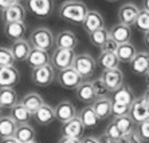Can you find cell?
<instances>
[{"label": "cell", "mask_w": 149, "mask_h": 143, "mask_svg": "<svg viewBox=\"0 0 149 143\" xmlns=\"http://www.w3.org/2000/svg\"><path fill=\"white\" fill-rule=\"evenodd\" d=\"M89 8L79 0H66L59 7V16L73 24H83Z\"/></svg>", "instance_id": "cell-1"}, {"label": "cell", "mask_w": 149, "mask_h": 143, "mask_svg": "<svg viewBox=\"0 0 149 143\" xmlns=\"http://www.w3.org/2000/svg\"><path fill=\"white\" fill-rule=\"evenodd\" d=\"M28 42L32 48H40L49 51L55 44V36L51 32V30H49L47 27H38L32 30L30 38H28Z\"/></svg>", "instance_id": "cell-2"}, {"label": "cell", "mask_w": 149, "mask_h": 143, "mask_svg": "<svg viewBox=\"0 0 149 143\" xmlns=\"http://www.w3.org/2000/svg\"><path fill=\"white\" fill-rule=\"evenodd\" d=\"M73 68L83 79H89V78L93 76L94 71L97 68V60L87 52L78 54L75 56V60H74Z\"/></svg>", "instance_id": "cell-3"}, {"label": "cell", "mask_w": 149, "mask_h": 143, "mask_svg": "<svg viewBox=\"0 0 149 143\" xmlns=\"http://www.w3.org/2000/svg\"><path fill=\"white\" fill-rule=\"evenodd\" d=\"M75 52L73 50H63L55 48L51 55V64L58 71H63L67 68H71L75 60Z\"/></svg>", "instance_id": "cell-4"}, {"label": "cell", "mask_w": 149, "mask_h": 143, "mask_svg": "<svg viewBox=\"0 0 149 143\" xmlns=\"http://www.w3.org/2000/svg\"><path fill=\"white\" fill-rule=\"evenodd\" d=\"M54 79H55V68L52 67V64L34 68L31 71V80L38 87H47L54 82Z\"/></svg>", "instance_id": "cell-5"}, {"label": "cell", "mask_w": 149, "mask_h": 143, "mask_svg": "<svg viewBox=\"0 0 149 143\" xmlns=\"http://www.w3.org/2000/svg\"><path fill=\"white\" fill-rule=\"evenodd\" d=\"M27 7L34 16L46 19L54 11V0H27Z\"/></svg>", "instance_id": "cell-6"}, {"label": "cell", "mask_w": 149, "mask_h": 143, "mask_svg": "<svg viewBox=\"0 0 149 143\" xmlns=\"http://www.w3.org/2000/svg\"><path fill=\"white\" fill-rule=\"evenodd\" d=\"M83 80L85 79L74 70L73 67L67 68V70L59 71L58 74V83L66 90H77Z\"/></svg>", "instance_id": "cell-7"}, {"label": "cell", "mask_w": 149, "mask_h": 143, "mask_svg": "<svg viewBox=\"0 0 149 143\" xmlns=\"http://www.w3.org/2000/svg\"><path fill=\"white\" fill-rule=\"evenodd\" d=\"M140 11L141 10L134 3H125L118 10V23L128 25V27L134 25Z\"/></svg>", "instance_id": "cell-8"}, {"label": "cell", "mask_w": 149, "mask_h": 143, "mask_svg": "<svg viewBox=\"0 0 149 143\" xmlns=\"http://www.w3.org/2000/svg\"><path fill=\"white\" fill-rule=\"evenodd\" d=\"M129 116L133 119V122L136 124L145 122L149 119V106L146 104V102L144 100V98H136V100L130 106V112Z\"/></svg>", "instance_id": "cell-9"}, {"label": "cell", "mask_w": 149, "mask_h": 143, "mask_svg": "<svg viewBox=\"0 0 149 143\" xmlns=\"http://www.w3.org/2000/svg\"><path fill=\"white\" fill-rule=\"evenodd\" d=\"M101 78L104 79L105 84L108 86L110 92H116L118 88L124 86V74L120 68H113V70H104Z\"/></svg>", "instance_id": "cell-10"}, {"label": "cell", "mask_w": 149, "mask_h": 143, "mask_svg": "<svg viewBox=\"0 0 149 143\" xmlns=\"http://www.w3.org/2000/svg\"><path fill=\"white\" fill-rule=\"evenodd\" d=\"M83 131H85V126L81 122V119L78 118V115L69 122L62 123V127H61V135L65 136V138L81 139Z\"/></svg>", "instance_id": "cell-11"}, {"label": "cell", "mask_w": 149, "mask_h": 143, "mask_svg": "<svg viewBox=\"0 0 149 143\" xmlns=\"http://www.w3.org/2000/svg\"><path fill=\"white\" fill-rule=\"evenodd\" d=\"M133 74L139 76H146L149 74V52L148 51H139L134 59L129 63Z\"/></svg>", "instance_id": "cell-12"}, {"label": "cell", "mask_w": 149, "mask_h": 143, "mask_svg": "<svg viewBox=\"0 0 149 143\" xmlns=\"http://www.w3.org/2000/svg\"><path fill=\"white\" fill-rule=\"evenodd\" d=\"M55 118L56 120H59L61 123H66L69 120H71L73 118H75L77 114L75 106L71 103L70 100H62L59 102L55 106Z\"/></svg>", "instance_id": "cell-13"}, {"label": "cell", "mask_w": 149, "mask_h": 143, "mask_svg": "<svg viewBox=\"0 0 149 143\" xmlns=\"http://www.w3.org/2000/svg\"><path fill=\"white\" fill-rule=\"evenodd\" d=\"M26 62L34 70V68H39V67L51 64V56H50L49 51H45V50L40 48H32Z\"/></svg>", "instance_id": "cell-14"}, {"label": "cell", "mask_w": 149, "mask_h": 143, "mask_svg": "<svg viewBox=\"0 0 149 143\" xmlns=\"http://www.w3.org/2000/svg\"><path fill=\"white\" fill-rule=\"evenodd\" d=\"M82 27H83V30L87 32V35H89V34H91V32L98 31V30H101V28L105 27V19L98 11L89 10Z\"/></svg>", "instance_id": "cell-15"}, {"label": "cell", "mask_w": 149, "mask_h": 143, "mask_svg": "<svg viewBox=\"0 0 149 143\" xmlns=\"http://www.w3.org/2000/svg\"><path fill=\"white\" fill-rule=\"evenodd\" d=\"M19 79H20V74L15 66L0 67V88H14V86L19 82Z\"/></svg>", "instance_id": "cell-16"}, {"label": "cell", "mask_w": 149, "mask_h": 143, "mask_svg": "<svg viewBox=\"0 0 149 143\" xmlns=\"http://www.w3.org/2000/svg\"><path fill=\"white\" fill-rule=\"evenodd\" d=\"M3 23H15V21H24L26 19V8L22 3H15L8 10L1 12Z\"/></svg>", "instance_id": "cell-17"}, {"label": "cell", "mask_w": 149, "mask_h": 143, "mask_svg": "<svg viewBox=\"0 0 149 143\" xmlns=\"http://www.w3.org/2000/svg\"><path fill=\"white\" fill-rule=\"evenodd\" d=\"M10 48H11V51H12V55H14L16 62H26L28 55H30V52H31L32 47L28 40L20 39V40H16V42L12 43Z\"/></svg>", "instance_id": "cell-18"}, {"label": "cell", "mask_w": 149, "mask_h": 143, "mask_svg": "<svg viewBox=\"0 0 149 143\" xmlns=\"http://www.w3.org/2000/svg\"><path fill=\"white\" fill-rule=\"evenodd\" d=\"M55 45L56 48L74 51V48L78 45V38L73 31H61L55 36Z\"/></svg>", "instance_id": "cell-19"}, {"label": "cell", "mask_w": 149, "mask_h": 143, "mask_svg": "<svg viewBox=\"0 0 149 143\" xmlns=\"http://www.w3.org/2000/svg\"><path fill=\"white\" fill-rule=\"evenodd\" d=\"M27 27H26L24 21H15V23H6L4 24V34L11 40H20L24 38Z\"/></svg>", "instance_id": "cell-20"}, {"label": "cell", "mask_w": 149, "mask_h": 143, "mask_svg": "<svg viewBox=\"0 0 149 143\" xmlns=\"http://www.w3.org/2000/svg\"><path fill=\"white\" fill-rule=\"evenodd\" d=\"M93 108L97 116L100 118V120L108 119L111 115V107H113V99H110L109 96L106 98H98L93 102Z\"/></svg>", "instance_id": "cell-21"}, {"label": "cell", "mask_w": 149, "mask_h": 143, "mask_svg": "<svg viewBox=\"0 0 149 143\" xmlns=\"http://www.w3.org/2000/svg\"><path fill=\"white\" fill-rule=\"evenodd\" d=\"M75 96L79 102L93 104V102L97 99V96H95V92H94L91 80H83L79 84V87L75 90Z\"/></svg>", "instance_id": "cell-22"}, {"label": "cell", "mask_w": 149, "mask_h": 143, "mask_svg": "<svg viewBox=\"0 0 149 143\" xmlns=\"http://www.w3.org/2000/svg\"><path fill=\"white\" fill-rule=\"evenodd\" d=\"M110 38L118 43V44H124V43H129L130 38H132V28L128 27L121 23H117L113 25L110 30Z\"/></svg>", "instance_id": "cell-23"}, {"label": "cell", "mask_w": 149, "mask_h": 143, "mask_svg": "<svg viewBox=\"0 0 149 143\" xmlns=\"http://www.w3.org/2000/svg\"><path fill=\"white\" fill-rule=\"evenodd\" d=\"M17 126L19 124L10 115H1L0 116V138L1 139L14 138Z\"/></svg>", "instance_id": "cell-24"}, {"label": "cell", "mask_w": 149, "mask_h": 143, "mask_svg": "<svg viewBox=\"0 0 149 143\" xmlns=\"http://www.w3.org/2000/svg\"><path fill=\"white\" fill-rule=\"evenodd\" d=\"M34 118L40 126L50 124V123H52L56 119L55 118V108L51 107V106L47 104V103H45V104L42 106L38 111L34 114Z\"/></svg>", "instance_id": "cell-25"}, {"label": "cell", "mask_w": 149, "mask_h": 143, "mask_svg": "<svg viewBox=\"0 0 149 143\" xmlns=\"http://www.w3.org/2000/svg\"><path fill=\"white\" fill-rule=\"evenodd\" d=\"M113 102L114 103H121V104H128L132 106V103L136 100L134 92H133L132 87L128 84H124L121 88H118L116 92H113Z\"/></svg>", "instance_id": "cell-26"}, {"label": "cell", "mask_w": 149, "mask_h": 143, "mask_svg": "<svg viewBox=\"0 0 149 143\" xmlns=\"http://www.w3.org/2000/svg\"><path fill=\"white\" fill-rule=\"evenodd\" d=\"M20 103L34 115L35 112L45 104V100H43V98H42L38 92H28V94H26L20 99Z\"/></svg>", "instance_id": "cell-27"}, {"label": "cell", "mask_w": 149, "mask_h": 143, "mask_svg": "<svg viewBox=\"0 0 149 143\" xmlns=\"http://www.w3.org/2000/svg\"><path fill=\"white\" fill-rule=\"evenodd\" d=\"M78 118H79L81 122L83 123L85 129L97 127L98 122H100V118H98L95 111H94L93 106H86V107H83L82 110L78 112Z\"/></svg>", "instance_id": "cell-28"}, {"label": "cell", "mask_w": 149, "mask_h": 143, "mask_svg": "<svg viewBox=\"0 0 149 143\" xmlns=\"http://www.w3.org/2000/svg\"><path fill=\"white\" fill-rule=\"evenodd\" d=\"M14 138L19 143H31V142H35L36 133H35L34 127L30 126L28 123H26V124H19Z\"/></svg>", "instance_id": "cell-29"}, {"label": "cell", "mask_w": 149, "mask_h": 143, "mask_svg": "<svg viewBox=\"0 0 149 143\" xmlns=\"http://www.w3.org/2000/svg\"><path fill=\"white\" fill-rule=\"evenodd\" d=\"M10 116L14 119L17 124H26V123L30 122V119H31L32 114L28 111L24 106L20 102H19L17 104H15L14 107L11 108Z\"/></svg>", "instance_id": "cell-30"}, {"label": "cell", "mask_w": 149, "mask_h": 143, "mask_svg": "<svg viewBox=\"0 0 149 143\" xmlns=\"http://www.w3.org/2000/svg\"><path fill=\"white\" fill-rule=\"evenodd\" d=\"M98 64H100L104 70H113V68H118L120 67V59H118L117 54L113 52H105L101 51L97 59Z\"/></svg>", "instance_id": "cell-31"}, {"label": "cell", "mask_w": 149, "mask_h": 143, "mask_svg": "<svg viewBox=\"0 0 149 143\" xmlns=\"http://www.w3.org/2000/svg\"><path fill=\"white\" fill-rule=\"evenodd\" d=\"M0 102L4 108H12L15 104H17L20 100H17V94L14 88L3 87L0 88Z\"/></svg>", "instance_id": "cell-32"}, {"label": "cell", "mask_w": 149, "mask_h": 143, "mask_svg": "<svg viewBox=\"0 0 149 143\" xmlns=\"http://www.w3.org/2000/svg\"><path fill=\"white\" fill-rule=\"evenodd\" d=\"M113 122L117 124V127L120 129V131L122 133L124 136H128V135H130V134H133L136 131V127H137V124L133 122V119L129 115L114 118Z\"/></svg>", "instance_id": "cell-33"}, {"label": "cell", "mask_w": 149, "mask_h": 143, "mask_svg": "<svg viewBox=\"0 0 149 143\" xmlns=\"http://www.w3.org/2000/svg\"><path fill=\"white\" fill-rule=\"evenodd\" d=\"M139 51H136L134 45L132 43H124V44H120L117 50V56L120 62L122 63H130L133 59H134V56L137 55Z\"/></svg>", "instance_id": "cell-34"}, {"label": "cell", "mask_w": 149, "mask_h": 143, "mask_svg": "<svg viewBox=\"0 0 149 143\" xmlns=\"http://www.w3.org/2000/svg\"><path fill=\"white\" fill-rule=\"evenodd\" d=\"M110 39V31L106 30V28H101L98 31H94L91 34H89V40L94 47H98V48H102V45L108 42Z\"/></svg>", "instance_id": "cell-35"}, {"label": "cell", "mask_w": 149, "mask_h": 143, "mask_svg": "<svg viewBox=\"0 0 149 143\" xmlns=\"http://www.w3.org/2000/svg\"><path fill=\"white\" fill-rule=\"evenodd\" d=\"M16 62L12 55L10 47H4L0 45V67H10L14 66V63Z\"/></svg>", "instance_id": "cell-36"}, {"label": "cell", "mask_w": 149, "mask_h": 143, "mask_svg": "<svg viewBox=\"0 0 149 143\" xmlns=\"http://www.w3.org/2000/svg\"><path fill=\"white\" fill-rule=\"evenodd\" d=\"M91 84H93V88H94V92H95V96L98 98H106L108 96V94L110 92L108 88V86L105 84L104 79L102 78H95V79H93L91 80Z\"/></svg>", "instance_id": "cell-37"}, {"label": "cell", "mask_w": 149, "mask_h": 143, "mask_svg": "<svg viewBox=\"0 0 149 143\" xmlns=\"http://www.w3.org/2000/svg\"><path fill=\"white\" fill-rule=\"evenodd\" d=\"M134 25L139 31L144 32V34L149 32V11H145V10L140 11V14H139V16H137V20H136Z\"/></svg>", "instance_id": "cell-38"}, {"label": "cell", "mask_w": 149, "mask_h": 143, "mask_svg": "<svg viewBox=\"0 0 149 143\" xmlns=\"http://www.w3.org/2000/svg\"><path fill=\"white\" fill-rule=\"evenodd\" d=\"M105 135H108L109 138H113V139H122L124 138V135H122V133L120 131V129L117 127V124H116L114 122H110L108 126H106V129H105L104 131Z\"/></svg>", "instance_id": "cell-39"}, {"label": "cell", "mask_w": 149, "mask_h": 143, "mask_svg": "<svg viewBox=\"0 0 149 143\" xmlns=\"http://www.w3.org/2000/svg\"><path fill=\"white\" fill-rule=\"evenodd\" d=\"M129 112H130V106L121 104V103H114V102H113L111 115H114V118H120V116L129 115Z\"/></svg>", "instance_id": "cell-40"}, {"label": "cell", "mask_w": 149, "mask_h": 143, "mask_svg": "<svg viewBox=\"0 0 149 143\" xmlns=\"http://www.w3.org/2000/svg\"><path fill=\"white\" fill-rule=\"evenodd\" d=\"M136 133L140 136V139L142 142H149V119L145 120V122L140 123L136 127Z\"/></svg>", "instance_id": "cell-41"}, {"label": "cell", "mask_w": 149, "mask_h": 143, "mask_svg": "<svg viewBox=\"0 0 149 143\" xmlns=\"http://www.w3.org/2000/svg\"><path fill=\"white\" fill-rule=\"evenodd\" d=\"M118 47H120V44H118L116 40H113V39H109L108 42L105 43L104 45H102V48H101V51H105V52H113V54H117V50Z\"/></svg>", "instance_id": "cell-42"}, {"label": "cell", "mask_w": 149, "mask_h": 143, "mask_svg": "<svg viewBox=\"0 0 149 143\" xmlns=\"http://www.w3.org/2000/svg\"><path fill=\"white\" fill-rule=\"evenodd\" d=\"M122 140H124V143H144L141 139H140V136L137 135L136 131L133 134H130V135H128V136H124Z\"/></svg>", "instance_id": "cell-43"}, {"label": "cell", "mask_w": 149, "mask_h": 143, "mask_svg": "<svg viewBox=\"0 0 149 143\" xmlns=\"http://www.w3.org/2000/svg\"><path fill=\"white\" fill-rule=\"evenodd\" d=\"M15 3H17L16 0H0V11L4 12V11L8 10L11 6H14Z\"/></svg>", "instance_id": "cell-44"}, {"label": "cell", "mask_w": 149, "mask_h": 143, "mask_svg": "<svg viewBox=\"0 0 149 143\" xmlns=\"http://www.w3.org/2000/svg\"><path fill=\"white\" fill-rule=\"evenodd\" d=\"M100 143H124V140L120 139H113V138H109L108 135H105V134H102V135L100 136Z\"/></svg>", "instance_id": "cell-45"}, {"label": "cell", "mask_w": 149, "mask_h": 143, "mask_svg": "<svg viewBox=\"0 0 149 143\" xmlns=\"http://www.w3.org/2000/svg\"><path fill=\"white\" fill-rule=\"evenodd\" d=\"M81 143H100V138L95 136H85L81 139Z\"/></svg>", "instance_id": "cell-46"}, {"label": "cell", "mask_w": 149, "mask_h": 143, "mask_svg": "<svg viewBox=\"0 0 149 143\" xmlns=\"http://www.w3.org/2000/svg\"><path fill=\"white\" fill-rule=\"evenodd\" d=\"M58 143H81V139H74V138H65V136H61V139L58 140Z\"/></svg>", "instance_id": "cell-47"}, {"label": "cell", "mask_w": 149, "mask_h": 143, "mask_svg": "<svg viewBox=\"0 0 149 143\" xmlns=\"http://www.w3.org/2000/svg\"><path fill=\"white\" fill-rule=\"evenodd\" d=\"M0 143H19L15 138H8V139H1Z\"/></svg>", "instance_id": "cell-48"}, {"label": "cell", "mask_w": 149, "mask_h": 143, "mask_svg": "<svg viewBox=\"0 0 149 143\" xmlns=\"http://www.w3.org/2000/svg\"><path fill=\"white\" fill-rule=\"evenodd\" d=\"M142 98H144V100L146 102V104L149 106V88L145 90V92H144V95H142Z\"/></svg>", "instance_id": "cell-49"}, {"label": "cell", "mask_w": 149, "mask_h": 143, "mask_svg": "<svg viewBox=\"0 0 149 143\" xmlns=\"http://www.w3.org/2000/svg\"><path fill=\"white\" fill-rule=\"evenodd\" d=\"M144 44L146 45V48H149V32L144 34Z\"/></svg>", "instance_id": "cell-50"}, {"label": "cell", "mask_w": 149, "mask_h": 143, "mask_svg": "<svg viewBox=\"0 0 149 143\" xmlns=\"http://www.w3.org/2000/svg\"><path fill=\"white\" fill-rule=\"evenodd\" d=\"M142 6H144V8H142V10L149 11V0H142Z\"/></svg>", "instance_id": "cell-51"}, {"label": "cell", "mask_w": 149, "mask_h": 143, "mask_svg": "<svg viewBox=\"0 0 149 143\" xmlns=\"http://www.w3.org/2000/svg\"><path fill=\"white\" fill-rule=\"evenodd\" d=\"M145 82H146V88H149V74L145 76Z\"/></svg>", "instance_id": "cell-52"}, {"label": "cell", "mask_w": 149, "mask_h": 143, "mask_svg": "<svg viewBox=\"0 0 149 143\" xmlns=\"http://www.w3.org/2000/svg\"><path fill=\"white\" fill-rule=\"evenodd\" d=\"M106 1H110V3H116V1H118V0H106Z\"/></svg>", "instance_id": "cell-53"}, {"label": "cell", "mask_w": 149, "mask_h": 143, "mask_svg": "<svg viewBox=\"0 0 149 143\" xmlns=\"http://www.w3.org/2000/svg\"><path fill=\"white\" fill-rule=\"evenodd\" d=\"M3 108L4 107H3V104H1V102H0V112H1V110H3Z\"/></svg>", "instance_id": "cell-54"}, {"label": "cell", "mask_w": 149, "mask_h": 143, "mask_svg": "<svg viewBox=\"0 0 149 143\" xmlns=\"http://www.w3.org/2000/svg\"><path fill=\"white\" fill-rule=\"evenodd\" d=\"M16 1H17V3H22V1H23V0H16Z\"/></svg>", "instance_id": "cell-55"}, {"label": "cell", "mask_w": 149, "mask_h": 143, "mask_svg": "<svg viewBox=\"0 0 149 143\" xmlns=\"http://www.w3.org/2000/svg\"><path fill=\"white\" fill-rule=\"evenodd\" d=\"M31 143H36V142H31Z\"/></svg>", "instance_id": "cell-56"}]
</instances>
